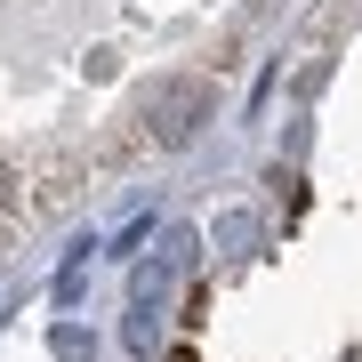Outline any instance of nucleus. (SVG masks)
I'll use <instances>...</instances> for the list:
<instances>
[{
	"instance_id": "obj_3",
	"label": "nucleus",
	"mask_w": 362,
	"mask_h": 362,
	"mask_svg": "<svg viewBox=\"0 0 362 362\" xmlns=\"http://www.w3.org/2000/svg\"><path fill=\"white\" fill-rule=\"evenodd\" d=\"M209 242H218V250H250V242H258V218H250V209H226V218L209 226Z\"/></svg>"
},
{
	"instance_id": "obj_4",
	"label": "nucleus",
	"mask_w": 362,
	"mask_h": 362,
	"mask_svg": "<svg viewBox=\"0 0 362 362\" xmlns=\"http://www.w3.org/2000/svg\"><path fill=\"white\" fill-rule=\"evenodd\" d=\"M89 258H97V242H81L73 258H65V274H57V306H73V298L89 290Z\"/></svg>"
},
{
	"instance_id": "obj_8",
	"label": "nucleus",
	"mask_w": 362,
	"mask_h": 362,
	"mask_svg": "<svg viewBox=\"0 0 362 362\" xmlns=\"http://www.w3.org/2000/svg\"><path fill=\"white\" fill-rule=\"evenodd\" d=\"M169 362H194V354H185V346H177V354H169Z\"/></svg>"
},
{
	"instance_id": "obj_2",
	"label": "nucleus",
	"mask_w": 362,
	"mask_h": 362,
	"mask_svg": "<svg viewBox=\"0 0 362 362\" xmlns=\"http://www.w3.org/2000/svg\"><path fill=\"white\" fill-rule=\"evenodd\" d=\"M49 354H57V362H97V338L81 330V322H57V330H49Z\"/></svg>"
},
{
	"instance_id": "obj_6",
	"label": "nucleus",
	"mask_w": 362,
	"mask_h": 362,
	"mask_svg": "<svg viewBox=\"0 0 362 362\" xmlns=\"http://www.w3.org/2000/svg\"><path fill=\"white\" fill-rule=\"evenodd\" d=\"M129 354H153V314H145V306L129 314Z\"/></svg>"
},
{
	"instance_id": "obj_1",
	"label": "nucleus",
	"mask_w": 362,
	"mask_h": 362,
	"mask_svg": "<svg viewBox=\"0 0 362 362\" xmlns=\"http://www.w3.org/2000/svg\"><path fill=\"white\" fill-rule=\"evenodd\" d=\"M218 113V89H209L202 73H169V81H153L145 89V105H137V129L161 145V153H177V145H194L202 137V121Z\"/></svg>"
},
{
	"instance_id": "obj_7",
	"label": "nucleus",
	"mask_w": 362,
	"mask_h": 362,
	"mask_svg": "<svg viewBox=\"0 0 362 362\" xmlns=\"http://www.w3.org/2000/svg\"><path fill=\"white\" fill-rule=\"evenodd\" d=\"M0 218H16V169H8V153H0Z\"/></svg>"
},
{
	"instance_id": "obj_5",
	"label": "nucleus",
	"mask_w": 362,
	"mask_h": 362,
	"mask_svg": "<svg viewBox=\"0 0 362 362\" xmlns=\"http://www.w3.org/2000/svg\"><path fill=\"white\" fill-rule=\"evenodd\" d=\"M161 290H169V258H145V266H137V282H129V298L153 314V306H161Z\"/></svg>"
}]
</instances>
